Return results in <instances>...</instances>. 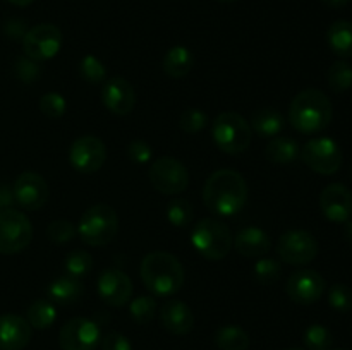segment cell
I'll return each instance as SVG.
<instances>
[{"label": "cell", "mask_w": 352, "mask_h": 350, "mask_svg": "<svg viewBox=\"0 0 352 350\" xmlns=\"http://www.w3.org/2000/svg\"><path fill=\"white\" fill-rule=\"evenodd\" d=\"M160 321L172 335H188L195 326V316L186 302L177 299H168L160 311Z\"/></svg>", "instance_id": "cell-20"}, {"label": "cell", "mask_w": 352, "mask_h": 350, "mask_svg": "<svg viewBox=\"0 0 352 350\" xmlns=\"http://www.w3.org/2000/svg\"><path fill=\"white\" fill-rule=\"evenodd\" d=\"M62 41V31L55 24L43 23L26 31L23 38V50L31 60L45 62L60 51Z\"/></svg>", "instance_id": "cell-10"}, {"label": "cell", "mask_w": 352, "mask_h": 350, "mask_svg": "<svg viewBox=\"0 0 352 350\" xmlns=\"http://www.w3.org/2000/svg\"><path fill=\"white\" fill-rule=\"evenodd\" d=\"M102 350H133V343L122 333H107L102 338Z\"/></svg>", "instance_id": "cell-42"}, {"label": "cell", "mask_w": 352, "mask_h": 350, "mask_svg": "<svg viewBox=\"0 0 352 350\" xmlns=\"http://www.w3.org/2000/svg\"><path fill=\"white\" fill-rule=\"evenodd\" d=\"M234 247L244 257H263L272 249V239L260 226H246L236 235Z\"/></svg>", "instance_id": "cell-21"}, {"label": "cell", "mask_w": 352, "mask_h": 350, "mask_svg": "<svg viewBox=\"0 0 352 350\" xmlns=\"http://www.w3.org/2000/svg\"><path fill=\"white\" fill-rule=\"evenodd\" d=\"M107 160V148L96 136H82L72 143L69 150V161L72 168L81 174H93L100 170Z\"/></svg>", "instance_id": "cell-13"}, {"label": "cell", "mask_w": 352, "mask_h": 350, "mask_svg": "<svg viewBox=\"0 0 352 350\" xmlns=\"http://www.w3.org/2000/svg\"><path fill=\"white\" fill-rule=\"evenodd\" d=\"M85 292V285L79 278L74 277H60L57 280L52 281L47 288V294L54 304L60 305H71L76 304L79 299L82 297Z\"/></svg>", "instance_id": "cell-22"}, {"label": "cell", "mask_w": 352, "mask_h": 350, "mask_svg": "<svg viewBox=\"0 0 352 350\" xmlns=\"http://www.w3.org/2000/svg\"><path fill=\"white\" fill-rule=\"evenodd\" d=\"M26 23H24V21H21V19H10V21H7V24H6V33H7V36H10L12 38V40H23L24 38V34H26Z\"/></svg>", "instance_id": "cell-43"}, {"label": "cell", "mask_w": 352, "mask_h": 350, "mask_svg": "<svg viewBox=\"0 0 352 350\" xmlns=\"http://www.w3.org/2000/svg\"><path fill=\"white\" fill-rule=\"evenodd\" d=\"M76 230L82 242L88 246H107L109 242H112L119 230V218H117L116 209L105 202L93 205L91 208L82 213Z\"/></svg>", "instance_id": "cell-4"}, {"label": "cell", "mask_w": 352, "mask_h": 350, "mask_svg": "<svg viewBox=\"0 0 352 350\" xmlns=\"http://www.w3.org/2000/svg\"><path fill=\"white\" fill-rule=\"evenodd\" d=\"M151 154H153L151 153V146L148 143H144V141H133L127 146V156H129L131 161H134L138 165L148 163L151 160Z\"/></svg>", "instance_id": "cell-40"}, {"label": "cell", "mask_w": 352, "mask_h": 350, "mask_svg": "<svg viewBox=\"0 0 352 350\" xmlns=\"http://www.w3.org/2000/svg\"><path fill=\"white\" fill-rule=\"evenodd\" d=\"M330 307L339 312H349L352 309V288L344 283H336L329 288Z\"/></svg>", "instance_id": "cell-38"}, {"label": "cell", "mask_w": 352, "mask_h": 350, "mask_svg": "<svg viewBox=\"0 0 352 350\" xmlns=\"http://www.w3.org/2000/svg\"><path fill=\"white\" fill-rule=\"evenodd\" d=\"M64 270L69 277H74L81 280L82 277L93 270V257L86 250H72L65 256Z\"/></svg>", "instance_id": "cell-30"}, {"label": "cell", "mask_w": 352, "mask_h": 350, "mask_svg": "<svg viewBox=\"0 0 352 350\" xmlns=\"http://www.w3.org/2000/svg\"><path fill=\"white\" fill-rule=\"evenodd\" d=\"M344 235H346V240L352 246V222H346V230H344Z\"/></svg>", "instance_id": "cell-46"}, {"label": "cell", "mask_w": 352, "mask_h": 350, "mask_svg": "<svg viewBox=\"0 0 352 350\" xmlns=\"http://www.w3.org/2000/svg\"><path fill=\"white\" fill-rule=\"evenodd\" d=\"M327 81L332 91L344 93L352 86V65L346 60H337L327 72Z\"/></svg>", "instance_id": "cell-29"}, {"label": "cell", "mask_w": 352, "mask_h": 350, "mask_svg": "<svg viewBox=\"0 0 352 350\" xmlns=\"http://www.w3.org/2000/svg\"><path fill=\"white\" fill-rule=\"evenodd\" d=\"M330 350H344V349H330Z\"/></svg>", "instance_id": "cell-50"}, {"label": "cell", "mask_w": 352, "mask_h": 350, "mask_svg": "<svg viewBox=\"0 0 352 350\" xmlns=\"http://www.w3.org/2000/svg\"><path fill=\"white\" fill-rule=\"evenodd\" d=\"M131 318L138 323V325H148L153 321L155 314H157V301L153 295H140L129 304Z\"/></svg>", "instance_id": "cell-31"}, {"label": "cell", "mask_w": 352, "mask_h": 350, "mask_svg": "<svg viewBox=\"0 0 352 350\" xmlns=\"http://www.w3.org/2000/svg\"><path fill=\"white\" fill-rule=\"evenodd\" d=\"M192 64H195V57H192L191 50L182 45H175L165 54L164 60H162V69L168 78L182 79L191 72Z\"/></svg>", "instance_id": "cell-25"}, {"label": "cell", "mask_w": 352, "mask_h": 350, "mask_svg": "<svg viewBox=\"0 0 352 350\" xmlns=\"http://www.w3.org/2000/svg\"><path fill=\"white\" fill-rule=\"evenodd\" d=\"M282 266L277 259H272V257H260V259L254 263V278L260 281L261 285H272L280 278Z\"/></svg>", "instance_id": "cell-33"}, {"label": "cell", "mask_w": 352, "mask_h": 350, "mask_svg": "<svg viewBox=\"0 0 352 350\" xmlns=\"http://www.w3.org/2000/svg\"><path fill=\"white\" fill-rule=\"evenodd\" d=\"M285 292L296 304H315L325 292V280L315 270H298L289 277Z\"/></svg>", "instance_id": "cell-14"}, {"label": "cell", "mask_w": 352, "mask_h": 350, "mask_svg": "<svg viewBox=\"0 0 352 350\" xmlns=\"http://www.w3.org/2000/svg\"><path fill=\"white\" fill-rule=\"evenodd\" d=\"M342 150L330 137H313L301 148V160L320 175H332L342 167Z\"/></svg>", "instance_id": "cell-9"}, {"label": "cell", "mask_w": 352, "mask_h": 350, "mask_svg": "<svg viewBox=\"0 0 352 350\" xmlns=\"http://www.w3.org/2000/svg\"><path fill=\"white\" fill-rule=\"evenodd\" d=\"M141 280L155 297H174L186 281L181 261L170 253L153 250L146 254L140 266Z\"/></svg>", "instance_id": "cell-2"}, {"label": "cell", "mask_w": 352, "mask_h": 350, "mask_svg": "<svg viewBox=\"0 0 352 350\" xmlns=\"http://www.w3.org/2000/svg\"><path fill=\"white\" fill-rule=\"evenodd\" d=\"M76 233H78V230H76V226L72 225L71 222H67V220H55V222H52L47 229V237L52 242L57 244V246L71 242L76 237Z\"/></svg>", "instance_id": "cell-39"}, {"label": "cell", "mask_w": 352, "mask_h": 350, "mask_svg": "<svg viewBox=\"0 0 352 350\" xmlns=\"http://www.w3.org/2000/svg\"><path fill=\"white\" fill-rule=\"evenodd\" d=\"M7 2H10L12 5H17V7H28V5H31L34 0H7Z\"/></svg>", "instance_id": "cell-47"}, {"label": "cell", "mask_w": 352, "mask_h": 350, "mask_svg": "<svg viewBox=\"0 0 352 350\" xmlns=\"http://www.w3.org/2000/svg\"><path fill=\"white\" fill-rule=\"evenodd\" d=\"M167 218L177 229H186L192 220V206L186 199H172L167 206Z\"/></svg>", "instance_id": "cell-34"}, {"label": "cell", "mask_w": 352, "mask_h": 350, "mask_svg": "<svg viewBox=\"0 0 352 350\" xmlns=\"http://www.w3.org/2000/svg\"><path fill=\"white\" fill-rule=\"evenodd\" d=\"M277 254L284 263L302 266L318 256V242L309 232L301 229H292L282 233L277 244Z\"/></svg>", "instance_id": "cell-11"}, {"label": "cell", "mask_w": 352, "mask_h": 350, "mask_svg": "<svg viewBox=\"0 0 352 350\" xmlns=\"http://www.w3.org/2000/svg\"><path fill=\"white\" fill-rule=\"evenodd\" d=\"M102 342L100 326L93 319L72 318L58 333L62 350H95Z\"/></svg>", "instance_id": "cell-12"}, {"label": "cell", "mask_w": 352, "mask_h": 350, "mask_svg": "<svg viewBox=\"0 0 352 350\" xmlns=\"http://www.w3.org/2000/svg\"><path fill=\"white\" fill-rule=\"evenodd\" d=\"M16 74L17 78L21 79L23 82H33L34 79H38L40 75V67H38V62L31 60V58H19L16 62Z\"/></svg>", "instance_id": "cell-41"}, {"label": "cell", "mask_w": 352, "mask_h": 350, "mask_svg": "<svg viewBox=\"0 0 352 350\" xmlns=\"http://www.w3.org/2000/svg\"><path fill=\"white\" fill-rule=\"evenodd\" d=\"M265 158L275 165H291L301 158V146L298 141L289 136L272 137L265 148Z\"/></svg>", "instance_id": "cell-23"}, {"label": "cell", "mask_w": 352, "mask_h": 350, "mask_svg": "<svg viewBox=\"0 0 352 350\" xmlns=\"http://www.w3.org/2000/svg\"><path fill=\"white\" fill-rule=\"evenodd\" d=\"M33 328L17 314L0 316V350H23L30 343Z\"/></svg>", "instance_id": "cell-19"}, {"label": "cell", "mask_w": 352, "mask_h": 350, "mask_svg": "<svg viewBox=\"0 0 352 350\" xmlns=\"http://www.w3.org/2000/svg\"><path fill=\"white\" fill-rule=\"evenodd\" d=\"M203 201L215 216H236L248 202V182L230 168L213 172L203 187Z\"/></svg>", "instance_id": "cell-1"}, {"label": "cell", "mask_w": 352, "mask_h": 350, "mask_svg": "<svg viewBox=\"0 0 352 350\" xmlns=\"http://www.w3.org/2000/svg\"><path fill=\"white\" fill-rule=\"evenodd\" d=\"M220 3H234V2H237V0H219Z\"/></svg>", "instance_id": "cell-48"}, {"label": "cell", "mask_w": 352, "mask_h": 350, "mask_svg": "<svg viewBox=\"0 0 352 350\" xmlns=\"http://www.w3.org/2000/svg\"><path fill=\"white\" fill-rule=\"evenodd\" d=\"M332 102L316 88H306L294 96L289 106V122L301 134H318L330 126Z\"/></svg>", "instance_id": "cell-3"}, {"label": "cell", "mask_w": 352, "mask_h": 350, "mask_svg": "<svg viewBox=\"0 0 352 350\" xmlns=\"http://www.w3.org/2000/svg\"><path fill=\"white\" fill-rule=\"evenodd\" d=\"M327 7H332V9H340V7H346L351 0H322Z\"/></svg>", "instance_id": "cell-45"}, {"label": "cell", "mask_w": 352, "mask_h": 350, "mask_svg": "<svg viewBox=\"0 0 352 350\" xmlns=\"http://www.w3.org/2000/svg\"><path fill=\"white\" fill-rule=\"evenodd\" d=\"M12 191L17 205L28 211H36V209L43 208L45 202L48 201V196H50V189H48L45 178L34 172L21 174L17 180L14 182Z\"/></svg>", "instance_id": "cell-15"}, {"label": "cell", "mask_w": 352, "mask_h": 350, "mask_svg": "<svg viewBox=\"0 0 352 350\" xmlns=\"http://www.w3.org/2000/svg\"><path fill=\"white\" fill-rule=\"evenodd\" d=\"M191 244L205 259L222 261L234 247L229 226L217 218H203L191 232Z\"/></svg>", "instance_id": "cell-5"}, {"label": "cell", "mask_w": 352, "mask_h": 350, "mask_svg": "<svg viewBox=\"0 0 352 350\" xmlns=\"http://www.w3.org/2000/svg\"><path fill=\"white\" fill-rule=\"evenodd\" d=\"M251 130L260 137H277L285 127V119L278 110L260 108L253 113L250 122Z\"/></svg>", "instance_id": "cell-24"}, {"label": "cell", "mask_w": 352, "mask_h": 350, "mask_svg": "<svg viewBox=\"0 0 352 350\" xmlns=\"http://www.w3.org/2000/svg\"><path fill=\"white\" fill-rule=\"evenodd\" d=\"M215 343L220 350H248L250 335L241 326L226 325L217 329Z\"/></svg>", "instance_id": "cell-27"}, {"label": "cell", "mask_w": 352, "mask_h": 350, "mask_svg": "<svg viewBox=\"0 0 352 350\" xmlns=\"http://www.w3.org/2000/svg\"><path fill=\"white\" fill-rule=\"evenodd\" d=\"M79 74L89 84H100L107 78L105 64L95 55H85L79 62Z\"/></svg>", "instance_id": "cell-32"}, {"label": "cell", "mask_w": 352, "mask_h": 350, "mask_svg": "<svg viewBox=\"0 0 352 350\" xmlns=\"http://www.w3.org/2000/svg\"><path fill=\"white\" fill-rule=\"evenodd\" d=\"M151 185L167 196L181 194L189 185V172L182 161L172 156H162L150 165L148 172Z\"/></svg>", "instance_id": "cell-8"}, {"label": "cell", "mask_w": 352, "mask_h": 350, "mask_svg": "<svg viewBox=\"0 0 352 350\" xmlns=\"http://www.w3.org/2000/svg\"><path fill=\"white\" fill-rule=\"evenodd\" d=\"M332 343V333L323 325H311L305 331V345L309 350H330Z\"/></svg>", "instance_id": "cell-35"}, {"label": "cell", "mask_w": 352, "mask_h": 350, "mask_svg": "<svg viewBox=\"0 0 352 350\" xmlns=\"http://www.w3.org/2000/svg\"><path fill=\"white\" fill-rule=\"evenodd\" d=\"M33 239V225L17 209L0 211V254H17L26 249Z\"/></svg>", "instance_id": "cell-7"}, {"label": "cell", "mask_w": 352, "mask_h": 350, "mask_svg": "<svg viewBox=\"0 0 352 350\" xmlns=\"http://www.w3.org/2000/svg\"><path fill=\"white\" fill-rule=\"evenodd\" d=\"M102 102L116 115H127L136 105V93L133 84L124 78H110L103 84Z\"/></svg>", "instance_id": "cell-18"}, {"label": "cell", "mask_w": 352, "mask_h": 350, "mask_svg": "<svg viewBox=\"0 0 352 350\" xmlns=\"http://www.w3.org/2000/svg\"><path fill=\"white\" fill-rule=\"evenodd\" d=\"M323 216L333 223H346L352 216V192L340 182L327 185L320 194Z\"/></svg>", "instance_id": "cell-17"}, {"label": "cell", "mask_w": 352, "mask_h": 350, "mask_svg": "<svg viewBox=\"0 0 352 350\" xmlns=\"http://www.w3.org/2000/svg\"><path fill=\"white\" fill-rule=\"evenodd\" d=\"M26 319L31 325V328L36 329H47L57 319V309H55L54 302L47 301V299H38L33 304L28 307Z\"/></svg>", "instance_id": "cell-28"}, {"label": "cell", "mask_w": 352, "mask_h": 350, "mask_svg": "<svg viewBox=\"0 0 352 350\" xmlns=\"http://www.w3.org/2000/svg\"><path fill=\"white\" fill-rule=\"evenodd\" d=\"M208 124V115L203 110L198 108H186L179 117V127L186 134H198Z\"/></svg>", "instance_id": "cell-37"}, {"label": "cell", "mask_w": 352, "mask_h": 350, "mask_svg": "<svg viewBox=\"0 0 352 350\" xmlns=\"http://www.w3.org/2000/svg\"><path fill=\"white\" fill-rule=\"evenodd\" d=\"M14 202H16V199H14L12 187H9V185H0V211L10 209Z\"/></svg>", "instance_id": "cell-44"}, {"label": "cell", "mask_w": 352, "mask_h": 350, "mask_svg": "<svg viewBox=\"0 0 352 350\" xmlns=\"http://www.w3.org/2000/svg\"><path fill=\"white\" fill-rule=\"evenodd\" d=\"M330 50L342 58L352 57V23L336 21L327 31Z\"/></svg>", "instance_id": "cell-26"}, {"label": "cell", "mask_w": 352, "mask_h": 350, "mask_svg": "<svg viewBox=\"0 0 352 350\" xmlns=\"http://www.w3.org/2000/svg\"><path fill=\"white\" fill-rule=\"evenodd\" d=\"M212 136L220 151L239 154L250 148L253 130L243 115L236 112H222L213 120Z\"/></svg>", "instance_id": "cell-6"}, {"label": "cell", "mask_w": 352, "mask_h": 350, "mask_svg": "<svg viewBox=\"0 0 352 350\" xmlns=\"http://www.w3.org/2000/svg\"><path fill=\"white\" fill-rule=\"evenodd\" d=\"M40 112L48 119H60L67 110V102L60 93H45L40 98Z\"/></svg>", "instance_id": "cell-36"}, {"label": "cell", "mask_w": 352, "mask_h": 350, "mask_svg": "<svg viewBox=\"0 0 352 350\" xmlns=\"http://www.w3.org/2000/svg\"><path fill=\"white\" fill-rule=\"evenodd\" d=\"M285 350H305V349H299V347H289V349Z\"/></svg>", "instance_id": "cell-49"}, {"label": "cell", "mask_w": 352, "mask_h": 350, "mask_svg": "<svg viewBox=\"0 0 352 350\" xmlns=\"http://www.w3.org/2000/svg\"><path fill=\"white\" fill-rule=\"evenodd\" d=\"M96 288H98V295L102 297V301L112 307L126 305L133 297V281L124 271L117 270V268H109V270L102 271Z\"/></svg>", "instance_id": "cell-16"}]
</instances>
